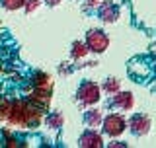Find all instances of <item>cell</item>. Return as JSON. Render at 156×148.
Wrapping results in <instances>:
<instances>
[{"label": "cell", "instance_id": "5", "mask_svg": "<svg viewBox=\"0 0 156 148\" xmlns=\"http://www.w3.org/2000/svg\"><path fill=\"white\" fill-rule=\"evenodd\" d=\"M150 127H152V121L146 113H135L129 121H127V129L133 132L135 136H144L150 132Z\"/></svg>", "mask_w": 156, "mask_h": 148}, {"label": "cell", "instance_id": "12", "mask_svg": "<svg viewBox=\"0 0 156 148\" xmlns=\"http://www.w3.org/2000/svg\"><path fill=\"white\" fill-rule=\"evenodd\" d=\"M31 86L33 88H51L53 82H51V76L45 72H33V78H31Z\"/></svg>", "mask_w": 156, "mask_h": 148}, {"label": "cell", "instance_id": "14", "mask_svg": "<svg viewBox=\"0 0 156 148\" xmlns=\"http://www.w3.org/2000/svg\"><path fill=\"white\" fill-rule=\"evenodd\" d=\"M45 123H47V127H51V129H61V127L65 125V117H62V113H58V111H51V113H47Z\"/></svg>", "mask_w": 156, "mask_h": 148}, {"label": "cell", "instance_id": "1", "mask_svg": "<svg viewBox=\"0 0 156 148\" xmlns=\"http://www.w3.org/2000/svg\"><path fill=\"white\" fill-rule=\"evenodd\" d=\"M43 119V111L31 105L27 100H14L10 101V111L6 121L18 129H37Z\"/></svg>", "mask_w": 156, "mask_h": 148}, {"label": "cell", "instance_id": "15", "mask_svg": "<svg viewBox=\"0 0 156 148\" xmlns=\"http://www.w3.org/2000/svg\"><path fill=\"white\" fill-rule=\"evenodd\" d=\"M23 2L26 0H0V6L8 12H16V10H22L23 8Z\"/></svg>", "mask_w": 156, "mask_h": 148}, {"label": "cell", "instance_id": "8", "mask_svg": "<svg viewBox=\"0 0 156 148\" xmlns=\"http://www.w3.org/2000/svg\"><path fill=\"white\" fill-rule=\"evenodd\" d=\"M105 142H104V136L100 135L96 129H86L78 136V146L82 148H101Z\"/></svg>", "mask_w": 156, "mask_h": 148}, {"label": "cell", "instance_id": "20", "mask_svg": "<svg viewBox=\"0 0 156 148\" xmlns=\"http://www.w3.org/2000/svg\"><path fill=\"white\" fill-rule=\"evenodd\" d=\"M109 148H127V144L125 142H121V140H115V142H109V144H107Z\"/></svg>", "mask_w": 156, "mask_h": 148}, {"label": "cell", "instance_id": "11", "mask_svg": "<svg viewBox=\"0 0 156 148\" xmlns=\"http://www.w3.org/2000/svg\"><path fill=\"white\" fill-rule=\"evenodd\" d=\"M88 47H86V43L84 41H74L70 45V57H72V61H82V58H86L88 57Z\"/></svg>", "mask_w": 156, "mask_h": 148}, {"label": "cell", "instance_id": "10", "mask_svg": "<svg viewBox=\"0 0 156 148\" xmlns=\"http://www.w3.org/2000/svg\"><path fill=\"white\" fill-rule=\"evenodd\" d=\"M101 119H104L101 111L96 109V107H92V105H90V109L84 113V123H86V127H90V129L100 127V125H101Z\"/></svg>", "mask_w": 156, "mask_h": 148}, {"label": "cell", "instance_id": "3", "mask_svg": "<svg viewBox=\"0 0 156 148\" xmlns=\"http://www.w3.org/2000/svg\"><path fill=\"white\" fill-rule=\"evenodd\" d=\"M84 43H86L88 51L96 53V55H101V53H105L107 49H109V37H107V33L104 31V29H100V27L88 29Z\"/></svg>", "mask_w": 156, "mask_h": 148}, {"label": "cell", "instance_id": "17", "mask_svg": "<svg viewBox=\"0 0 156 148\" xmlns=\"http://www.w3.org/2000/svg\"><path fill=\"white\" fill-rule=\"evenodd\" d=\"M8 111H10V100H6V97H0V121H6Z\"/></svg>", "mask_w": 156, "mask_h": 148}, {"label": "cell", "instance_id": "9", "mask_svg": "<svg viewBox=\"0 0 156 148\" xmlns=\"http://www.w3.org/2000/svg\"><path fill=\"white\" fill-rule=\"evenodd\" d=\"M113 96V100H111V105L117 107V109H121V111H131L135 107V96H133V92H115V93H111Z\"/></svg>", "mask_w": 156, "mask_h": 148}, {"label": "cell", "instance_id": "6", "mask_svg": "<svg viewBox=\"0 0 156 148\" xmlns=\"http://www.w3.org/2000/svg\"><path fill=\"white\" fill-rule=\"evenodd\" d=\"M27 101L45 113L49 109V105H51V88H33V92L27 97Z\"/></svg>", "mask_w": 156, "mask_h": 148}, {"label": "cell", "instance_id": "16", "mask_svg": "<svg viewBox=\"0 0 156 148\" xmlns=\"http://www.w3.org/2000/svg\"><path fill=\"white\" fill-rule=\"evenodd\" d=\"M41 4H43L41 0H26V2H23V10H26L27 16H31L33 12H37V10H39Z\"/></svg>", "mask_w": 156, "mask_h": 148}, {"label": "cell", "instance_id": "2", "mask_svg": "<svg viewBox=\"0 0 156 148\" xmlns=\"http://www.w3.org/2000/svg\"><path fill=\"white\" fill-rule=\"evenodd\" d=\"M101 100V88L94 80H82L76 88V101L84 107L96 105Z\"/></svg>", "mask_w": 156, "mask_h": 148}, {"label": "cell", "instance_id": "7", "mask_svg": "<svg viewBox=\"0 0 156 148\" xmlns=\"http://www.w3.org/2000/svg\"><path fill=\"white\" fill-rule=\"evenodd\" d=\"M121 16V8L117 2H101L100 8H98V18L101 19L104 23H115Z\"/></svg>", "mask_w": 156, "mask_h": 148}, {"label": "cell", "instance_id": "13", "mask_svg": "<svg viewBox=\"0 0 156 148\" xmlns=\"http://www.w3.org/2000/svg\"><path fill=\"white\" fill-rule=\"evenodd\" d=\"M101 92H105V93H115V92H119L121 90V80L119 78H115V76H111V78H105L104 84H101Z\"/></svg>", "mask_w": 156, "mask_h": 148}, {"label": "cell", "instance_id": "4", "mask_svg": "<svg viewBox=\"0 0 156 148\" xmlns=\"http://www.w3.org/2000/svg\"><path fill=\"white\" fill-rule=\"evenodd\" d=\"M101 131H104V135L111 136V139H117V136H121L127 129V121L123 115H119V113H109V115H105L104 119H101Z\"/></svg>", "mask_w": 156, "mask_h": 148}, {"label": "cell", "instance_id": "19", "mask_svg": "<svg viewBox=\"0 0 156 148\" xmlns=\"http://www.w3.org/2000/svg\"><path fill=\"white\" fill-rule=\"evenodd\" d=\"M41 2H43V4H47L49 8H57L58 4H61V0H41Z\"/></svg>", "mask_w": 156, "mask_h": 148}, {"label": "cell", "instance_id": "18", "mask_svg": "<svg viewBox=\"0 0 156 148\" xmlns=\"http://www.w3.org/2000/svg\"><path fill=\"white\" fill-rule=\"evenodd\" d=\"M98 4H100V0H86L84 2V12H92Z\"/></svg>", "mask_w": 156, "mask_h": 148}]
</instances>
